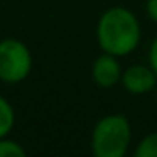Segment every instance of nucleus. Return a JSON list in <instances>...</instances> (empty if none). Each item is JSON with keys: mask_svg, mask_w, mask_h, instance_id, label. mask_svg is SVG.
Returning a JSON list of instances; mask_svg holds the SVG:
<instances>
[{"mask_svg": "<svg viewBox=\"0 0 157 157\" xmlns=\"http://www.w3.org/2000/svg\"><path fill=\"white\" fill-rule=\"evenodd\" d=\"M98 44L103 52L127 56L139 46L140 25L137 17L123 7H112L101 15L96 29Z\"/></svg>", "mask_w": 157, "mask_h": 157, "instance_id": "obj_1", "label": "nucleus"}, {"mask_svg": "<svg viewBox=\"0 0 157 157\" xmlns=\"http://www.w3.org/2000/svg\"><path fill=\"white\" fill-rule=\"evenodd\" d=\"M132 130L123 115H106L93 128L91 150L96 157H122L128 149Z\"/></svg>", "mask_w": 157, "mask_h": 157, "instance_id": "obj_2", "label": "nucleus"}, {"mask_svg": "<svg viewBox=\"0 0 157 157\" xmlns=\"http://www.w3.org/2000/svg\"><path fill=\"white\" fill-rule=\"evenodd\" d=\"M32 69V54L22 41L14 37L0 41V81L15 85L24 81Z\"/></svg>", "mask_w": 157, "mask_h": 157, "instance_id": "obj_3", "label": "nucleus"}, {"mask_svg": "<svg viewBox=\"0 0 157 157\" xmlns=\"http://www.w3.org/2000/svg\"><path fill=\"white\" fill-rule=\"evenodd\" d=\"M91 76L93 81L101 88H110L117 85L122 79V68L117 61V56L105 52L103 56L96 58L91 68Z\"/></svg>", "mask_w": 157, "mask_h": 157, "instance_id": "obj_4", "label": "nucleus"}, {"mask_svg": "<svg viewBox=\"0 0 157 157\" xmlns=\"http://www.w3.org/2000/svg\"><path fill=\"white\" fill-rule=\"evenodd\" d=\"M155 78L157 75L154 73V69L145 66H130L128 69H125V73H122L123 86L132 95L149 93L155 86Z\"/></svg>", "mask_w": 157, "mask_h": 157, "instance_id": "obj_5", "label": "nucleus"}, {"mask_svg": "<svg viewBox=\"0 0 157 157\" xmlns=\"http://www.w3.org/2000/svg\"><path fill=\"white\" fill-rule=\"evenodd\" d=\"M15 123V113L9 100L0 96V139H4L10 133Z\"/></svg>", "mask_w": 157, "mask_h": 157, "instance_id": "obj_6", "label": "nucleus"}, {"mask_svg": "<svg viewBox=\"0 0 157 157\" xmlns=\"http://www.w3.org/2000/svg\"><path fill=\"white\" fill-rule=\"evenodd\" d=\"M137 157H157V132L144 137L135 150Z\"/></svg>", "mask_w": 157, "mask_h": 157, "instance_id": "obj_7", "label": "nucleus"}, {"mask_svg": "<svg viewBox=\"0 0 157 157\" xmlns=\"http://www.w3.org/2000/svg\"><path fill=\"white\" fill-rule=\"evenodd\" d=\"M25 150L15 140H10L7 137L0 139V157H24Z\"/></svg>", "mask_w": 157, "mask_h": 157, "instance_id": "obj_8", "label": "nucleus"}, {"mask_svg": "<svg viewBox=\"0 0 157 157\" xmlns=\"http://www.w3.org/2000/svg\"><path fill=\"white\" fill-rule=\"evenodd\" d=\"M149 63H150V68L154 69V73L157 75V37L152 41V46L149 49Z\"/></svg>", "mask_w": 157, "mask_h": 157, "instance_id": "obj_9", "label": "nucleus"}, {"mask_svg": "<svg viewBox=\"0 0 157 157\" xmlns=\"http://www.w3.org/2000/svg\"><path fill=\"white\" fill-rule=\"evenodd\" d=\"M147 15L157 22V0H147Z\"/></svg>", "mask_w": 157, "mask_h": 157, "instance_id": "obj_10", "label": "nucleus"}]
</instances>
